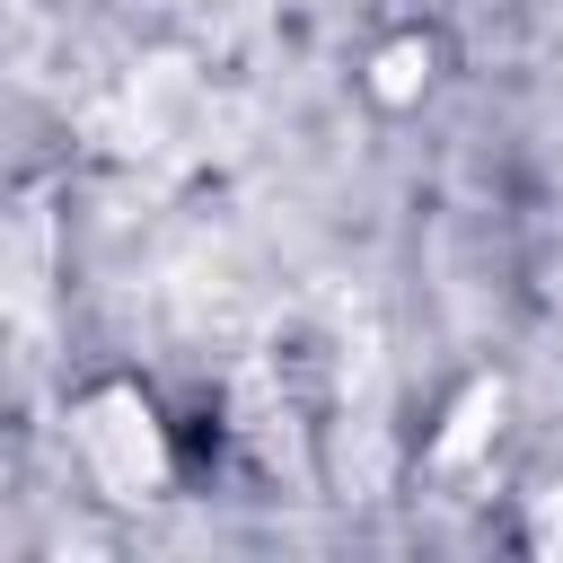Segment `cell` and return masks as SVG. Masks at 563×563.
<instances>
[{
  "mask_svg": "<svg viewBox=\"0 0 563 563\" xmlns=\"http://www.w3.org/2000/svg\"><path fill=\"white\" fill-rule=\"evenodd\" d=\"M88 449H97V466H106L114 493H141L158 475V440H150V413L132 396H97L88 405Z\"/></svg>",
  "mask_w": 563,
  "mask_h": 563,
  "instance_id": "1",
  "label": "cell"
}]
</instances>
